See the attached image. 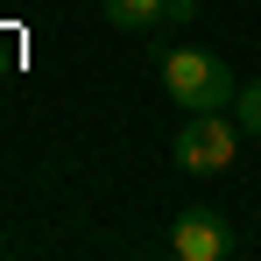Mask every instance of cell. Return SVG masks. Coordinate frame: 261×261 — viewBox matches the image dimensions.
<instances>
[{"label":"cell","mask_w":261,"mask_h":261,"mask_svg":"<svg viewBox=\"0 0 261 261\" xmlns=\"http://www.w3.org/2000/svg\"><path fill=\"white\" fill-rule=\"evenodd\" d=\"M170 254H176V261H226V254H233V226H226V212H212V205L176 212Z\"/></svg>","instance_id":"3"},{"label":"cell","mask_w":261,"mask_h":261,"mask_svg":"<svg viewBox=\"0 0 261 261\" xmlns=\"http://www.w3.org/2000/svg\"><path fill=\"white\" fill-rule=\"evenodd\" d=\"M155 71H163V85H170L176 106H191V113H226L240 85H233V71L205 57V49H155Z\"/></svg>","instance_id":"1"},{"label":"cell","mask_w":261,"mask_h":261,"mask_svg":"<svg viewBox=\"0 0 261 261\" xmlns=\"http://www.w3.org/2000/svg\"><path fill=\"white\" fill-rule=\"evenodd\" d=\"M240 155V127H226V113H191L176 134V163L191 176H226Z\"/></svg>","instance_id":"2"},{"label":"cell","mask_w":261,"mask_h":261,"mask_svg":"<svg viewBox=\"0 0 261 261\" xmlns=\"http://www.w3.org/2000/svg\"><path fill=\"white\" fill-rule=\"evenodd\" d=\"M233 120H240V134H261V78H254V85H240V99H233Z\"/></svg>","instance_id":"5"},{"label":"cell","mask_w":261,"mask_h":261,"mask_svg":"<svg viewBox=\"0 0 261 261\" xmlns=\"http://www.w3.org/2000/svg\"><path fill=\"white\" fill-rule=\"evenodd\" d=\"M106 21L127 29V36H155L176 21V0H106Z\"/></svg>","instance_id":"4"}]
</instances>
